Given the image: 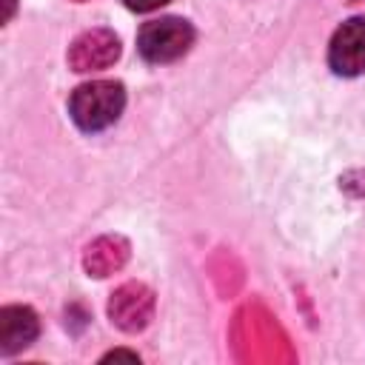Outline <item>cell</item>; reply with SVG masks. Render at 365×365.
Here are the masks:
<instances>
[{
    "instance_id": "cell-1",
    "label": "cell",
    "mask_w": 365,
    "mask_h": 365,
    "mask_svg": "<svg viewBox=\"0 0 365 365\" xmlns=\"http://www.w3.org/2000/svg\"><path fill=\"white\" fill-rule=\"evenodd\" d=\"M125 106V91L114 80H91L74 88L68 100V114L83 131H103L108 128Z\"/></svg>"
},
{
    "instance_id": "cell-2",
    "label": "cell",
    "mask_w": 365,
    "mask_h": 365,
    "mask_svg": "<svg viewBox=\"0 0 365 365\" xmlns=\"http://www.w3.org/2000/svg\"><path fill=\"white\" fill-rule=\"evenodd\" d=\"M194 43V29L182 17H160L140 29L137 48L148 63H171Z\"/></svg>"
},
{
    "instance_id": "cell-3",
    "label": "cell",
    "mask_w": 365,
    "mask_h": 365,
    "mask_svg": "<svg viewBox=\"0 0 365 365\" xmlns=\"http://www.w3.org/2000/svg\"><path fill=\"white\" fill-rule=\"evenodd\" d=\"M108 317L120 331H143L154 317V294L143 282H125L111 294Z\"/></svg>"
},
{
    "instance_id": "cell-4",
    "label": "cell",
    "mask_w": 365,
    "mask_h": 365,
    "mask_svg": "<svg viewBox=\"0 0 365 365\" xmlns=\"http://www.w3.org/2000/svg\"><path fill=\"white\" fill-rule=\"evenodd\" d=\"M328 63L342 77H354L365 71V20L362 17H351L334 31L328 46Z\"/></svg>"
},
{
    "instance_id": "cell-5",
    "label": "cell",
    "mask_w": 365,
    "mask_h": 365,
    "mask_svg": "<svg viewBox=\"0 0 365 365\" xmlns=\"http://www.w3.org/2000/svg\"><path fill=\"white\" fill-rule=\"evenodd\" d=\"M120 57V40L108 29H91L80 34L68 48V66L80 74L108 68Z\"/></svg>"
},
{
    "instance_id": "cell-6",
    "label": "cell",
    "mask_w": 365,
    "mask_h": 365,
    "mask_svg": "<svg viewBox=\"0 0 365 365\" xmlns=\"http://www.w3.org/2000/svg\"><path fill=\"white\" fill-rule=\"evenodd\" d=\"M40 334L37 314L26 305H9L0 311V351L14 354L26 345H31Z\"/></svg>"
},
{
    "instance_id": "cell-7",
    "label": "cell",
    "mask_w": 365,
    "mask_h": 365,
    "mask_svg": "<svg viewBox=\"0 0 365 365\" xmlns=\"http://www.w3.org/2000/svg\"><path fill=\"white\" fill-rule=\"evenodd\" d=\"M128 257V245L120 237H103L94 245L86 248V268L94 277H106L111 271H117Z\"/></svg>"
},
{
    "instance_id": "cell-8",
    "label": "cell",
    "mask_w": 365,
    "mask_h": 365,
    "mask_svg": "<svg viewBox=\"0 0 365 365\" xmlns=\"http://www.w3.org/2000/svg\"><path fill=\"white\" fill-rule=\"evenodd\" d=\"M131 11H151V9H160V6H165L168 0H123Z\"/></svg>"
},
{
    "instance_id": "cell-9",
    "label": "cell",
    "mask_w": 365,
    "mask_h": 365,
    "mask_svg": "<svg viewBox=\"0 0 365 365\" xmlns=\"http://www.w3.org/2000/svg\"><path fill=\"white\" fill-rule=\"evenodd\" d=\"M74 3H83V0H74Z\"/></svg>"
}]
</instances>
